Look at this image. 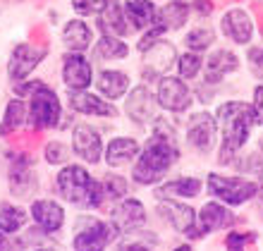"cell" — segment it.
<instances>
[{
  "label": "cell",
  "mask_w": 263,
  "mask_h": 251,
  "mask_svg": "<svg viewBox=\"0 0 263 251\" xmlns=\"http://www.w3.org/2000/svg\"><path fill=\"white\" fill-rule=\"evenodd\" d=\"M237 70H239L237 53H232L228 48H218L203 60V82L215 86V84H220L228 74H232Z\"/></svg>",
  "instance_id": "cell-21"
},
{
  "label": "cell",
  "mask_w": 263,
  "mask_h": 251,
  "mask_svg": "<svg viewBox=\"0 0 263 251\" xmlns=\"http://www.w3.org/2000/svg\"><path fill=\"white\" fill-rule=\"evenodd\" d=\"M29 220V213L17 203L0 201V232L5 235H17L24 230V225Z\"/></svg>",
  "instance_id": "cell-30"
},
{
  "label": "cell",
  "mask_w": 263,
  "mask_h": 251,
  "mask_svg": "<svg viewBox=\"0 0 263 251\" xmlns=\"http://www.w3.org/2000/svg\"><path fill=\"white\" fill-rule=\"evenodd\" d=\"M29 216L34 220V225L46 235H55L65 227V208L63 203H58L55 199H34L31 201V208H29Z\"/></svg>",
  "instance_id": "cell-18"
},
{
  "label": "cell",
  "mask_w": 263,
  "mask_h": 251,
  "mask_svg": "<svg viewBox=\"0 0 263 251\" xmlns=\"http://www.w3.org/2000/svg\"><path fill=\"white\" fill-rule=\"evenodd\" d=\"M180 144L175 137V129L167 127L165 118H156L153 134L146 139V144L139 151L134 167H132V180L141 187H156L167 177L170 167L180 161Z\"/></svg>",
  "instance_id": "cell-1"
},
{
  "label": "cell",
  "mask_w": 263,
  "mask_h": 251,
  "mask_svg": "<svg viewBox=\"0 0 263 251\" xmlns=\"http://www.w3.org/2000/svg\"><path fill=\"white\" fill-rule=\"evenodd\" d=\"M189 12H192V5L187 0H167L163 7H158L156 22L163 24L167 31H175V29H182L189 22Z\"/></svg>",
  "instance_id": "cell-28"
},
{
  "label": "cell",
  "mask_w": 263,
  "mask_h": 251,
  "mask_svg": "<svg viewBox=\"0 0 263 251\" xmlns=\"http://www.w3.org/2000/svg\"><path fill=\"white\" fill-rule=\"evenodd\" d=\"M43 57H46V46L17 43L10 53V60H7V74L12 82H24L43 63Z\"/></svg>",
  "instance_id": "cell-13"
},
{
  "label": "cell",
  "mask_w": 263,
  "mask_h": 251,
  "mask_svg": "<svg viewBox=\"0 0 263 251\" xmlns=\"http://www.w3.org/2000/svg\"><path fill=\"white\" fill-rule=\"evenodd\" d=\"M156 98H158L160 108L173 112V115H184L194 103V93L187 86V82L182 77H173V74H165V77L158 79Z\"/></svg>",
  "instance_id": "cell-7"
},
{
  "label": "cell",
  "mask_w": 263,
  "mask_h": 251,
  "mask_svg": "<svg viewBox=\"0 0 263 251\" xmlns=\"http://www.w3.org/2000/svg\"><path fill=\"white\" fill-rule=\"evenodd\" d=\"M203 184L208 187V194L213 196L215 201L225 203L230 208H237V206H244L247 201H254V196H256L258 187H261L256 180H249L244 175H220V172H208Z\"/></svg>",
  "instance_id": "cell-4"
},
{
  "label": "cell",
  "mask_w": 263,
  "mask_h": 251,
  "mask_svg": "<svg viewBox=\"0 0 263 251\" xmlns=\"http://www.w3.org/2000/svg\"><path fill=\"white\" fill-rule=\"evenodd\" d=\"M258 239L256 232H247V230H230L225 237V249L228 251H247V246L254 244Z\"/></svg>",
  "instance_id": "cell-37"
},
{
  "label": "cell",
  "mask_w": 263,
  "mask_h": 251,
  "mask_svg": "<svg viewBox=\"0 0 263 251\" xmlns=\"http://www.w3.org/2000/svg\"><path fill=\"white\" fill-rule=\"evenodd\" d=\"M69 156H72V146L63 144L60 139L48 141V144H46V148H43V158H46V163H48V165H67Z\"/></svg>",
  "instance_id": "cell-36"
},
{
  "label": "cell",
  "mask_w": 263,
  "mask_h": 251,
  "mask_svg": "<svg viewBox=\"0 0 263 251\" xmlns=\"http://www.w3.org/2000/svg\"><path fill=\"white\" fill-rule=\"evenodd\" d=\"M63 43L69 53H84L93 46V31L84 20H69L63 27Z\"/></svg>",
  "instance_id": "cell-27"
},
{
  "label": "cell",
  "mask_w": 263,
  "mask_h": 251,
  "mask_svg": "<svg viewBox=\"0 0 263 251\" xmlns=\"http://www.w3.org/2000/svg\"><path fill=\"white\" fill-rule=\"evenodd\" d=\"M72 153L77 158H82L86 165H96V163L103 161V139H101V132L93 129L86 122H79V125L72 127Z\"/></svg>",
  "instance_id": "cell-12"
},
{
  "label": "cell",
  "mask_w": 263,
  "mask_h": 251,
  "mask_svg": "<svg viewBox=\"0 0 263 251\" xmlns=\"http://www.w3.org/2000/svg\"><path fill=\"white\" fill-rule=\"evenodd\" d=\"M192 10H196L199 17H208V14H213L215 3L213 0H192Z\"/></svg>",
  "instance_id": "cell-41"
},
{
  "label": "cell",
  "mask_w": 263,
  "mask_h": 251,
  "mask_svg": "<svg viewBox=\"0 0 263 251\" xmlns=\"http://www.w3.org/2000/svg\"><path fill=\"white\" fill-rule=\"evenodd\" d=\"M258 153L263 156V137H261V139H258Z\"/></svg>",
  "instance_id": "cell-46"
},
{
  "label": "cell",
  "mask_w": 263,
  "mask_h": 251,
  "mask_svg": "<svg viewBox=\"0 0 263 251\" xmlns=\"http://www.w3.org/2000/svg\"><path fill=\"white\" fill-rule=\"evenodd\" d=\"M251 110H254V120L256 125L263 127V84H258L254 89V101H251Z\"/></svg>",
  "instance_id": "cell-40"
},
{
  "label": "cell",
  "mask_w": 263,
  "mask_h": 251,
  "mask_svg": "<svg viewBox=\"0 0 263 251\" xmlns=\"http://www.w3.org/2000/svg\"><path fill=\"white\" fill-rule=\"evenodd\" d=\"M187 144L199 153H211L215 146V139H218V120L215 115L206 110H199L194 115H189L187 122Z\"/></svg>",
  "instance_id": "cell-11"
},
{
  "label": "cell",
  "mask_w": 263,
  "mask_h": 251,
  "mask_svg": "<svg viewBox=\"0 0 263 251\" xmlns=\"http://www.w3.org/2000/svg\"><path fill=\"white\" fill-rule=\"evenodd\" d=\"M93 53H96L98 60H125L129 55V46L120 36L101 34V38L93 46Z\"/></svg>",
  "instance_id": "cell-31"
},
{
  "label": "cell",
  "mask_w": 263,
  "mask_h": 251,
  "mask_svg": "<svg viewBox=\"0 0 263 251\" xmlns=\"http://www.w3.org/2000/svg\"><path fill=\"white\" fill-rule=\"evenodd\" d=\"M213 41H215V34H213V29H208V27H194V29H189L187 36H184L187 50H194V53L208 50L213 46Z\"/></svg>",
  "instance_id": "cell-33"
},
{
  "label": "cell",
  "mask_w": 263,
  "mask_h": 251,
  "mask_svg": "<svg viewBox=\"0 0 263 251\" xmlns=\"http://www.w3.org/2000/svg\"><path fill=\"white\" fill-rule=\"evenodd\" d=\"M146 220H148L146 206L132 196H125L110 208V223L120 230V235H134L144 227Z\"/></svg>",
  "instance_id": "cell-14"
},
{
  "label": "cell",
  "mask_w": 263,
  "mask_h": 251,
  "mask_svg": "<svg viewBox=\"0 0 263 251\" xmlns=\"http://www.w3.org/2000/svg\"><path fill=\"white\" fill-rule=\"evenodd\" d=\"M254 203H256V210H258V218L263 220V184L258 187L256 196H254Z\"/></svg>",
  "instance_id": "cell-43"
},
{
  "label": "cell",
  "mask_w": 263,
  "mask_h": 251,
  "mask_svg": "<svg viewBox=\"0 0 263 251\" xmlns=\"http://www.w3.org/2000/svg\"><path fill=\"white\" fill-rule=\"evenodd\" d=\"M139 151H141V144L134 137H115L105 146L103 161L108 163V167H125L137 161Z\"/></svg>",
  "instance_id": "cell-25"
},
{
  "label": "cell",
  "mask_w": 263,
  "mask_h": 251,
  "mask_svg": "<svg viewBox=\"0 0 263 251\" xmlns=\"http://www.w3.org/2000/svg\"><path fill=\"white\" fill-rule=\"evenodd\" d=\"M63 84L69 91H86L93 84V65L84 53L63 55Z\"/></svg>",
  "instance_id": "cell-17"
},
{
  "label": "cell",
  "mask_w": 263,
  "mask_h": 251,
  "mask_svg": "<svg viewBox=\"0 0 263 251\" xmlns=\"http://www.w3.org/2000/svg\"><path fill=\"white\" fill-rule=\"evenodd\" d=\"M96 89L105 101H122L132 89V79L127 72L122 70H101L96 74Z\"/></svg>",
  "instance_id": "cell-22"
},
{
  "label": "cell",
  "mask_w": 263,
  "mask_h": 251,
  "mask_svg": "<svg viewBox=\"0 0 263 251\" xmlns=\"http://www.w3.org/2000/svg\"><path fill=\"white\" fill-rule=\"evenodd\" d=\"M24 122H27V103H24L20 96L10 98L5 105V112H3V120H0V137H12V134H17V129H20Z\"/></svg>",
  "instance_id": "cell-29"
},
{
  "label": "cell",
  "mask_w": 263,
  "mask_h": 251,
  "mask_svg": "<svg viewBox=\"0 0 263 251\" xmlns=\"http://www.w3.org/2000/svg\"><path fill=\"white\" fill-rule=\"evenodd\" d=\"M0 251H14L12 242L7 239V235H5V232H0Z\"/></svg>",
  "instance_id": "cell-44"
},
{
  "label": "cell",
  "mask_w": 263,
  "mask_h": 251,
  "mask_svg": "<svg viewBox=\"0 0 263 251\" xmlns=\"http://www.w3.org/2000/svg\"><path fill=\"white\" fill-rule=\"evenodd\" d=\"M120 237V230L110 220L101 218H79L77 232L72 235L74 251H105Z\"/></svg>",
  "instance_id": "cell-6"
},
{
  "label": "cell",
  "mask_w": 263,
  "mask_h": 251,
  "mask_svg": "<svg viewBox=\"0 0 263 251\" xmlns=\"http://www.w3.org/2000/svg\"><path fill=\"white\" fill-rule=\"evenodd\" d=\"M122 7L132 31H144L156 22L158 7L153 5V0H122Z\"/></svg>",
  "instance_id": "cell-26"
},
{
  "label": "cell",
  "mask_w": 263,
  "mask_h": 251,
  "mask_svg": "<svg viewBox=\"0 0 263 251\" xmlns=\"http://www.w3.org/2000/svg\"><path fill=\"white\" fill-rule=\"evenodd\" d=\"M103 7V0H72V10H74L79 17H86V14H98Z\"/></svg>",
  "instance_id": "cell-39"
},
{
  "label": "cell",
  "mask_w": 263,
  "mask_h": 251,
  "mask_svg": "<svg viewBox=\"0 0 263 251\" xmlns=\"http://www.w3.org/2000/svg\"><path fill=\"white\" fill-rule=\"evenodd\" d=\"M215 120H218V134L222 137V146L239 153L251 137V127L256 125L251 105L244 101H228L218 108Z\"/></svg>",
  "instance_id": "cell-3"
},
{
  "label": "cell",
  "mask_w": 263,
  "mask_h": 251,
  "mask_svg": "<svg viewBox=\"0 0 263 251\" xmlns=\"http://www.w3.org/2000/svg\"><path fill=\"white\" fill-rule=\"evenodd\" d=\"M34 251H50V249H34Z\"/></svg>",
  "instance_id": "cell-47"
},
{
  "label": "cell",
  "mask_w": 263,
  "mask_h": 251,
  "mask_svg": "<svg viewBox=\"0 0 263 251\" xmlns=\"http://www.w3.org/2000/svg\"><path fill=\"white\" fill-rule=\"evenodd\" d=\"M158 216L165 220L175 232L187 235L192 239L196 230V210L189 203L180 201V199H160L158 201Z\"/></svg>",
  "instance_id": "cell-16"
},
{
  "label": "cell",
  "mask_w": 263,
  "mask_h": 251,
  "mask_svg": "<svg viewBox=\"0 0 263 251\" xmlns=\"http://www.w3.org/2000/svg\"><path fill=\"white\" fill-rule=\"evenodd\" d=\"M247 63H249L251 74L263 82V46H251L247 50Z\"/></svg>",
  "instance_id": "cell-38"
},
{
  "label": "cell",
  "mask_w": 263,
  "mask_h": 251,
  "mask_svg": "<svg viewBox=\"0 0 263 251\" xmlns=\"http://www.w3.org/2000/svg\"><path fill=\"white\" fill-rule=\"evenodd\" d=\"M101 187H103L105 208H108V213H110L112 206L127 196V191H129V182H127V177H122V175H118V172H108L103 180H101Z\"/></svg>",
  "instance_id": "cell-32"
},
{
  "label": "cell",
  "mask_w": 263,
  "mask_h": 251,
  "mask_svg": "<svg viewBox=\"0 0 263 251\" xmlns=\"http://www.w3.org/2000/svg\"><path fill=\"white\" fill-rule=\"evenodd\" d=\"M120 251H153L151 246L141 244V242H127V244L120 246Z\"/></svg>",
  "instance_id": "cell-42"
},
{
  "label": "cell",
  "mask_w": 263,
  "mask_h": 251,
  "mask_svg": "<svg viewBox=\"0 0 263 251\" xmlns=\"http://www.w3.org/2000/svg\"><path fill=\"white\" fill-rule=\"evenodd\" d=\"M173 251H192V244H180V246H175Z\"/></svg>",
  "instance_id": "cell-45"
},
{
  "label": "cell",
  "mask_w": 263,
  "mask_h": 251,
  "mask_svg": "<svg viewBox=\"0 0 263 251\" xmlns=\"http://www.w3.org/2000/svg\"><path fill=\"white\" fill-rule=\"evenodd\" d=\"M67 103L74 112L86 115V118H115L118 115L115 103L105 101L103 96H93L89 91H69Z\"/></svg>",
  "instance_id": "cell-20"
},
{
  "label": "cell",
  "mask_w": 263,
  "mask_h": 251,
  "mask_svg": "<svg viewBox=\"0 0 263 251\" xmlns=\"http://www.w3.org/2000/svg\"><path fill=\"white\" fill-rule=\"evenodd\" d=\"M27 120L36 132H46V129H58L63 122V103L48 84L41 86L34 96H29L27 105Z\"/></svg>",
  "instance_id": "cell-5"
},
{
  "label": "cell",
  "mask_w": 263,
  "mask_h": 251,
  "mask_svg": "<svg viewBox=\"0 0 263 251\" xmlns=\"http://www.w3.org/2000/svg\"><path fill=\"white\" fill-rule=\"evenodd\" d=\"M235 167L239 170V172H244V177L249 175V180H256L258 184L263 182V156L258 153H249L244 156V158H239V161H235Z\"/></svg>",
  "instance_id": "cell-35"
},
{
  "label": "cell",
  "mask_w": 263,
  "mask_h": 251,
  "mask_svg": "<svg viewBox=\"0 0 263 251\" xmlns=\"http://www.w3.org/2000/svg\"><path fill=\"white\" fill-rule=\"evenodd\" d=\"M98 29L103 34H112V36H120V38L129 34L132 27L125 17L122 0H103V7L98 12Z\"/></svg>",
  "instance_id": "cell-23"
},
{
  "label": "cell",
  "mask_w": 263,
  "mask_h": 251,
  "mask_svg": "<svg viewBox=\"0 0 263 251\" xmlns=\"http://www.w3.org/2000/svg\"><path fill=\"white\" fill-rule=\"evenodd\" d=\"M7 184H10V191L14 196H29L39 187V177L34 172V161L29 151H17V153H10V170H7Z\"/></svg>",
  "instance_id": "cell-10"
},
{
  "label": "cell",
  "mask_w": 263,
  "mask_h": 251,
  "mask_svg": "<svg viewBox=\"0 0 263 251\" xmlns=\"http://www.w3.org/2000/svg\"><path fill=\"white\" fill-rule=\"evenodd\" d=\"M203 70V55L194 53V50H187L177 57V72L184 82H192V79L199 77V72Z\"/></svg>",
  "instance_id": "cell-34"
},
{
  "label": "cell",
  "mask_w": 263,
  "mask_h": 251,
  "mask_svg": "<svg viewBox=\"0 0 263 251\" xmlns=\"http://www.w3.org/2000/svg\"><path fill=\"white\" fill-rule=\"evenodd\" d=\"M55 189L60 199L67 203L82 206V208H93V210H105V199H103V187L101 180H93L91 172L84 165L77 163H67L60 167V172L55 175Z\"/></svg>",
  "instance_id": "cell-2"
},
{
  "label": "cell",
  "mask_w": 263,
  "mask_h": 251,
  "mask_svg": "<svg viewBox=\"0 0 263 251\" xmlns=\"http://www.w3.org/2000/svg\"><path fill=\"white\" fill-rule=\"evenodd\" d=\"M220 31L225 38H230L232 43L237 46H249L251 38H254V20H251V14L242 7H232L228 12L222 14L220 20Z\"/></svg>",
  "instance_id": "cell-19"
},
{
  "label": "cell",
  "mask_w": 263,
  "mask_h": 251,
  "mask_svg": "<svg viewBox=\"0 0 263 251\" xmlns=\"http://www.w3.org/2000/svg\"><path fill=\"white\" fill-rule=\"evenodd\" d=\"M158 98H156V91H151L146 84H139L125 96V112L127 118L139 127L153 125L156 118H158Z\"/></svg>",
  "instance_id": "cell-8"
},
{
  "label": "cell",
  "mask_w": 263,
  "mask_h": 251,
  "mask_svg": "<svg viewBox=\"0 0 263 251\" xmlns=\"http://www.w3.org/2000/svg\"><path fill=\"white\" fill-rule=\"evenodd\" d=\"M203 180H199V177H189V175H182V177H175V180H167L163 182L158 189H156V199H180V201H184V199H196V196L203 191Z\"/></svg>",
  "instance_id": "cell-24"
},
{
  "label": "cell",
  "mask_w": 263,
  "mask_h": 251,
  "mask_svg": "<svg viewBox=\"0 0 263 251\" xmlns=\"http://www.w3.org/2000/svg\"><path fill=\"white\" fill-rule=\"evenodd\" d=\"M232 223H235V218H232L230 206H225L220 201H206L196 210V230L192 235V239H201L206 235H211V232L225 230Z\"/></svg>",
  "instance_id": "cell-15"
},
{
  "label": "cell",
  "mask_w": 263,
  "mask_h": 251,
  "mask_svg": "<svg viewBox=\"0 0 263 251\" xmlns=\"http://www.w3.org/2000/svg\"><path fill=\"white\" fill-rule=\"evenodd\" d=\"M177 48H175L170 41L160 38L151 46V48L144 50V63H141V74L144 79H151V82H158L160 77L170 74L175 65H177Z\"/></svg>",
  "instance_id": "cell-9"
}]
</instances>
